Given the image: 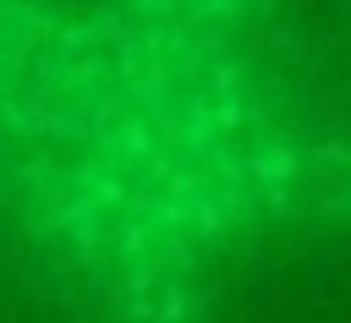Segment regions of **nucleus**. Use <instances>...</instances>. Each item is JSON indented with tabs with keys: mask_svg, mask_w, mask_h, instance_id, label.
Masks as SVG:
<instances>
[{
	"mask_svg": "<svg viewBox=\"0 0 351 323\" xmlns=\"http://www.w3.org/2000/svg\"><path fill=\"white\" fill-rule=\"evenodd\" d=\"M165 203L132 109L0 82V323H148Z\"/></svg>",
	"mask_w": 351,
	"mask_h": 323,
	"instance_id": "f257e3e1",
	"label": "nucleus"
},
{
	"mask_svg": "<svg viewBox=\"0 0 351 323\" xmlns=\"http://www.w3.org/2000/svg\"><path fill=\"white\" fill-rule=\"evenodd\" d=\"M241 0H0V82L132 93Z\"/></svg>",
	"mask_w": 351,
	"mask_h": 323,
	"instance_id": "f03ea898",
	"label": "nucleus"
}]
</instances>
